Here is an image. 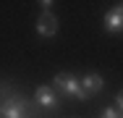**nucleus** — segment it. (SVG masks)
Masks as SVG:
<instances>
[{"mask_svg": "<svg viewBox=\"0 0 123 118\" xmlns=\"http://www.w3.org/2000/svg\"><path fill=\"white\" fill-rule=\"evenodd\" d=\"M0 118H34V105L21 94L5 92V100L0 102Z\"/></svg>", "mask_w": 123, "mask_h": 118, "instance_id": "obj_1", "label": "nucleus"}, {"mask_svg": "<svg viewBox=\"0 0 123 118\" xmlns=\"http://www.w3.org/2000/svg\"><path fill=\"white\" fill-rule=\"evenodd\" d=\"M52 89L60 94V97H76V100H89L84 87H81V79L74 73H58L52 79Z\"/></svg>", "mask_w": 123, "mask_h": 118, "instance_id": "obj_2", "label": "nucleus"}, {"mask_svg": "<svg viewBox=\"0 0 123 118\" xmlns=\"http://www.w3.org/2000/svg\"><path fill=\"white\" fill-rule=\"evenodd\" d=\"M58 102H60V94L55 92L52 87H47V84H39L37 87V105L42 110H55Z\"/></svg>", "mask_w": 123, "mask_h": 118, "instance_id": "obj_3", "label": "nucleus"}, {"mask_svg": "<svg viewBox=\"0 0 123 118\" xmlns=\"http://www.w3.org/2000/svg\"><path fill=\"white\" fill-rule=\"evenodd\" d=\"M102 26H105V32H110V34L123 32V5L110 8V11L105 13V19H102Z\"/></svg>", "mask_w": 123, "mask_h": 118, "instance_id": "obj_4", "label": "nucleus"}, {"mask_svg": "<svg viewBox=\"0 0 123 118\" xmlns=\"http://www.w3.org/2000/svg\"><path fill=\"white\" fill-rule=\"evenodd\" d=\"M37 34L39 37H55L58 34V19L52 13H42L37 19Z\"/></svg>", "mask_w": 123, "mask_h": 118, "instance_id": "obj_5", "label": "nucleus"}, {"mask_svg": "<svg viewBox=\"0 0 123 118\" xmlns=\"http://www.w3.org/2000/svg\"><path fill=\"white\" fill-rule=\"evenodd\" d=\"M81 87H84L86 97H92V94L102 92V87H105V79H102L99 73H86V76L81 79Z\"/></svg>", "mask_w": 123, "mask_h": 118, "instance_id": "obj_6", "label": "nucleus"}, {"mask_svg": "<svg viewBox=\"0 0 123 118\" xmlns=\"http://www.w3.org/2000/svg\"><path fill=\"white\" fill-rule=\"evenodd\" d=\"M102 118H121V113H118L115 108H107V110L102 113Z\"/></svg>", "mask_w": 123, "mask_h": 118, "instance_id": "obj_7", "label": "nucleus"}, {"mask_svg": "<svg viewBox=\"0 0 123 118\" xmlns=\"http://www.w3.org/2000/svg\"><path fill=\"white\" fill-rule=\"evenodd\" d=\"M115 110H118V113H123V92L115 97Z\"/></svg>", "mask_w": 123, "mask_h": 118, "instance_id": "obj_8", "label": "nucleus"}, {"mask_svg": "<svg viewBox=\"0 0 123 118\" xmlns=\"http://www.w3.org/2000/svg\"><path fill=\"white\" fill-rule=\"evenodd\" d=\"M39 5H42V11H45V13H50V8H52V3H50V0H42Z\"/></svg>", "mask_w": 123, "mask_h": 118, "instance_id": "obj_9", "label": "nucleus"}, {"mask_svg": "<svg viewBox=\"0 0 123 118\" xmlns=\"http://www.w3.org/2000/svg\"><path fill=\"white\" fill-rule=\"evenodd\" d=\"M121 118H123V116H121Z\"/></svg>", "mask_w": 123, "mask_h": 118, "instance_id": "obj_10", "label": "nucleus"}]
</instances>
